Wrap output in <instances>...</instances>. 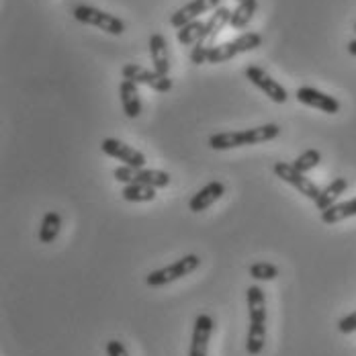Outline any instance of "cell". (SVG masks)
Returning <instances> with one entry per match:
<instances>
[{
    "mask_svg": "<svg viewBox=\"0 0 356 356\" xmlns=\"http://www.w3.org/2000/svg\"><path fill=\"white\" fill-rule=\"evenodd\" d=\"M248 299V336H246V353L258 356L264 350L266 342V295L262 286L252 285L246 291Z\"/></svg>",
    "mask_w": 356,
    "mask_h": 356,
    "instance_id": "6da1fadb",
    "label": "cell"
},
{
    "mask_svg": "<svg viewBox=\"0 0 356 356\" xmlns=\"http://www.w3.org/2000/svg\"><path fill=\"white\" fill-rule=\"evenodd\" d=\"M279 134H281V127L277 123H266V125H258L252 129H242V131H221L209 138V147L215 152H225V149L244 147V145H258V143L277 140Z\"/></svg>",
    "mask_w": 356,
    "mask_h": 356,
    "instance_id": "7a4b0ae2",
    "label": "cell"
},
{
    "mask_svg": "<svg viewBox=\"0 0 356 356\" xmlns=\"http://www.w3.org/2000/svg\"><path fill=\"white\" fill-rule=\"evenodd\" d=\"M229 19H232V10L225 8V6H219V8H215L213 15L209 17V21H205L203 35H201V39L191 49V62L195 66L209 64V54H211V49L217 45L219 33L229 25Z\"/></svg>",
    "mask_w": 356,
    "mask_h": 356,
    "instance_id": "3957f363",
    "label": "cell"
},
{
    "mask_svg": "<svg viewBox=\"0 0 356 356\" xmlns=\"http://www.w3.org/2000/svg\"><path fill=\"white\" fill-rule=\"evenodd\" d=\"M74 19L78 23H84V25H90V27H97L101 31H105L108 35H123L125 33V23L111 15L107 10H101L97 6H88V4H78L74 8Z\"/></svg>",
    "mask_w": 356,
    "mask_h": 356,
    "instance_id": "277c9868",
    "label": "cell"
},
{
    "mask_svg": "<svg viewBox=\"0 0 356 356\" xmlns=\"http://www.w3.org/2000/svg\"><path fill=\"white\" fill-rule=\"evenodd\" d=\"M201 266V258L197 254H186L182 256L180 260H177L175 264L170 266H164L160 270H152L147 277H145V283L147 286H164L175 283L178 279H184L188 277L191 273H195L197 268Z\"/></svg>",
    "mask_w": 356,
    "mask_h": 356,
    "instance_id": "5b68a950",
    "label": "cell"
},
{
    "mask_svg": "<svg viewBox=\"0 0 356 356\" xmlns=\"http://www.w3.org/2000/svg\"><path fill=\"white\" fill-rule=\"evenodd\" d=\"M262 45V37L254 31H246L242 35H238L236 39H229L225 43H219L215 45L209 54V64H223V62H229L232 58L240 56V54H246V51H254Z\"/></svg>",
    "mask_w": 356,
    "mask_h": 356,
    "instance_id": "8992f818",
    "label": "cell"
},
{
    "mask_svg": "<svg viewBox=\"0 0 356 356\" xmlns=\"http://www.w3.org/2000/svg\"><path fill=\"white\" fill-rule=\"evenodd\" d=\"M113 177L117 182L123 184H131V182H140V184H147L154 188H166L172 177L164 170H154V168H131V166H119L115 168Z\"/></svg>",
    "mask_w": 356,
    "mask_h": 356,
    "instance_id": "52a82bcc",
    "label": "cell"
},
{
    "mask_svg": "<svg viewBox=\"0 0 356 356\" xmlns=\"http://www.w3.org/2000/svg\"><path fill=\"white\" fill-rule=\"evenodd\" d=\"M246 78H248L250 82L258 88V90H262L273 103H277V105H285L286 101H289V92H286V88L283 84H279L268 72L264 70V68H260V66H248L246 68Z\"/></svg>",
    "mask_w": 356,
    "mask_h": 356,
    "instance_id": "ba28073f",
    "label": "cell"
},
{
    "mask_svg": "<svg viewBox=\"0 0 356 356\" xmlns=\"http://www.w3.org/2000/svg\"><path fill=\"white\" fill-rule=\"evenodd\" d=\"M121 74H123V80H131L136 84H143V86H147V88H152L156 92L172 90V80L168 76H162L156 70H147L140 64H125Z\"/></svg>",
    "mask_w": 356,
    "mask_h": 356,
    "instance_id": "9c48e42d",
    "label": "cell"
},
{
    "mask_svg": "<svg viewBox=\"0 0 356 356\" xmlns=\"http://www.w3.org/2000/svg\"><path fill=\"white\" fill-rule=\"evenodd\" d=\"M275 175L281 178L283 182L291 184L295 191H299L303 197H307L309 201H314V203L318 201L321 188H318V184L312 182L303 172H299L293 164H289V162H277L275 164Z\"/></svg>",
    "mask_w": 356,
    "mask_h": 356,
    "instance_id": "30bf717a",
    "label": "cell"
},
{
    "mask_svg": "<svg viewBox=\"0 0 356 356\" xmlns=\"http://www.w3.org/2000/svg\"><path fill=\"white\" fill-rule=\"evenodd\" d=\"M101 149H103L107 156H111V158H115V160L123 162V166L145 168V156H143L142 152H138L136 147H131V145L123 143L121 140L107 138V140H103V142H101Z\"/></svg>",
    "mask_w": 356,
    "mask_h": 356,
    "instance_id": "8fae6325",
    "label": "cell"
},
{
    "mask_svg": "<svg viewBox=\"0 0 356 356\" xmlns=\"http://www.w3.org/2000/svg\"><path fill=\"white\" fill-rule=\"evenodd\" d=\"M295 99H297L301 105L320 108L321 113H327V115L340 113V101H338L336 97H330V95L321 92L318 88H314V86H301V88H297Z\"/></svg>",
    "mask_w": 356,
    "mask_h": 356,
    "instance_id": "7c38bea8",
    "label": "cell"
},
{
    "mask_svg": "<svg viewBox=\"0 0 356 356\" xmlns=\"http://www.w3.org/2000/svg\"><path fill=\"white\" fill-rule=\"evenodd\" d=\"M211 334H213V318L209 314H199L193 327L188 356H207Z\"/></svg>",
    "mask_w": 356,
    "mask_h": 356,
    "instance_id": "4fadbf2b",
    "label": "cell"
},
{
    "mask_svg": "<svg viewBox=\"0 0 356 356\" xmlns=\"http://www.w3.org/2000/svg\"><path fill=\"white\" fill-rule=\"evenodd\" d=\"M219 6H221V0H191L188 4L180 6L177 13L170 17V25H172L175 29H180V27H184L186 23L197 21L201 15L209 13V10H215V8H219Z\"/></svg>",
    "mask_w": 356,
    "mask_h": 356,
    "instance_id": "5bb4252c",
    "label": "cell"
},
{
    "mask_svg": "<svg viewBox=\"0 0 356 356\" xmlns=\"http://www.w3.org/2000/svg\"><path fill=\"white\" fill-rule=\"evenodd\" d=\"M223 195H225V184L219 180H213L193 195V199L188 201V209L193 213H201V211L209 209L213 203H217Z\"/></svg>",
    "mask_w": 356,
    "mask_h": 356,
    "instance_id": "9a60e30c",
    "label": "cell"
},
{
    "mask_svg": "<svg viewBox=\"0 0 356 356\" xmlns=\"http://www.w3.org/2000/svg\"><path fill=\"white\" fill-rule=\"evenodd\" d=\"M119 97H121V107L123 113L129 117V119H138L142 115V95L138 90V84L131 82V80H123L121 86H119Z\"/></svg>",
    "mask_w": 356,
    "mask_h": 356,
    "instance_id": "2e32d148",
    "label": "cell"
},
{
    "mask_svg": "<svg viewBox=\"0 0 356 356\" xmlns=\"http://www.w3.org/2000/svg\"><path fill=\"white\" fill-rule=\"evenodd\" d=\"M149 58L154 64V70L162 76H168L170 72V56H168V43L166 37L154 33L149 37Z\"/></svg>",
    "mask_w": 356,
    "mask_h": 356,
    "instance_id": "e0dca14e",
    "label": "cell"
},
{
    "mask_svg": "<svg viewBox=\"0 0 356 356\" xmlns=\"http://www.w3.org/2000/svg\"><path fill=\"white\" fill-rule=\"evenodd\" d=\"M346 188H348V180H346V178H334L327 186L321 188L320 197H318V201H316V207H318L320 211L330 209L332 205H336V201L340 199V195L346 193Z\"/></svg>",
    "mask_w": 356,
    "mask_h": 356,
    "instance_id": "ac0fdd59",
    "label": "cell"
},
{
    "mask_svg": "<svg viewBox=\"0 0 356 356\" xmlns=\"http://www.w3.org/2000/svg\"><path fill=\"white\" fill-rule=\"evenodd\" d=\"M350 217H356V197L350 201H344V203H336L330 209L321 211V221L325 225H336V223L350 219Z\"/></svg>",
    "mask_w": 356,
    "mask_h": 356,
    "instance_id": "d6986e66",
    "label": "cell"
},
{
    "mask_svg": "<svg viewBox=\"0 0 356 356\" xmlns=\"http://www.w3.org/2000/svg\"><path fill=\"white\" fill-rule=\"evenodd\" d=\"M258 10V0H244L236 6V10H232V19H229V27L236 29V31H242L250 21L252 17L256 15Z\"/></svg>",
    "mask_w": 356,
    "mask_h": 356,
    "instance_id": "ffe728a7",
    "label": "cell"
},
{
    "mask_svg": "<svg viewBox=\"0 0 356 356\" xmlns=\"http://www.w3.org/2000/svg\"><path fill=\"white\" fill-rule=\"evenodd\" d=\"M121 197L127 203H149L156 199V188L147 186V184H140V182H131V184L123 186Z\"/></svg>",
    "mask_w": 356,
    "mask_h": 356,
    "instance_id": "44dd1931",
    "label": "cell"
},
{
    "mask_svg": "<svg viewBox=\"0 0 356 356\" xmlns=\"http://www.w3.org/2000/svg\"><path fill=\"white\" fill-rule=\"evenodd\" d=\"M60 227H62V217L56 211H47L41 219V227H39V242L41 244H51L58 236H60Z\"/></svg>",
    "mask_w": 356,
    "mask_h": 356,
    "instance_id": "7402d4cb",
    "label": "cell"
},
{
    "mask_svg": "<svg viewBox=\"0 0 356 356\" xmlns=\"http://www.w3.org/2000/svg\"><path fill=\"white\" fill-rule=\"evenodd\" d=\"M203 31H205V23L201 21V19H197V21H193V23H186L184 27H180L177 31V39L180 45H195L201 35H203Z\"/></svg>",
    "mask_w": 356,
    "mask_h": 356,
    "instance_id": "603a6c76",
    "label": "cell"
},
{
    "mask_svg": "<svg viewBox=\"0 0 356 356\" xmlns=\"http://www.w3.org/2000/svg\"><path fill=\"white\" fill-rule=\"evenodd\" d=\"M321 162V154L318 149H305L303 154H299L291 164L299 170V172H303V175H307L309 170H314V168H318Z\"/></svg>",
    "mask_w": 356,
    "mask_h": 356,
    "instance_id": "cb8c5ba5",
    "label": "cell"
},
{
    "mask_svg": "<svg viewBox=\"0 0 356 356\" xmlns=\"http://www.w3.org/2000/svg\"><path fill=\"white\" fill-rule=\"evenodd\" d=\"M250 277L254 281H275L279 277V268L270 262H256L250 266Z\"/></svg>",
    "mask_w": 356,
    "mask_h": 356,
    "instance_id": "d4e9b609",
    "label": "cell"
},
{
    "mask_svg": "<svg viewBox=\"0 0 356 356\" xmlns=\"http://www.w3.org/2000/svg\"><path fill=\"white\" fill-rule=\"evenodd\" d=\"M338 332L340 334H355L356 332V312L344 316L342 320L338 321Z\"/></svg>",
    "mask_w": 356,
    "mask_h": 356,
    "instance_id": "484cf974",
    "label": "cell"
},
{
    "mask_svg": "<svg viewBox=\"0 0 356 356\" xmlns=\"http://www.w3.org/2000/svg\"><path fill=\"white\" fill-rule=\"evenodd\" d=\"M105 353H107V356H129L127 348L119 340H108L107 346H105Z\"/></svg>",
    "mask_w": 356,
    "mask_h": 356,
    "instance_id": "4316f807",
    "label": "cell"
},
{
    "mask_svg": "<svg viewBox=\"0 0 356 356\" xmlns=\"http://www.w3.org/2000/svg\"><path fill=\"white\" fill-rule=\"evenodd\" d=\"M348 54H350V56H355V58H356V39H353V41L348 43Z\"/></svg>",
    "mask_w": 356,
    "mask_h": 356,
    "instance_id": "83f0119b",
    "label": "cell"
},
{
    "mask_svg": "<svg viewBox=\"0 0 356 356\" xmlns=\"http://www.w3.org/2000/svg\"><path fill=\"white\" fill-rule=\"evenodd\" d=\"M236 2H238V4H240V2H244V0H236Z\"/></svg>",
    "mask_w": 356,
    "mask_h": 356,
    "instance_id": "f1b7e54d",
    "label": "cell"
},
{
    "mask_svg": "<svg viewBox=\"0 0 356 356\" xmlns=\"http://www.w3.org/2000/svg\"><path fill=\"white\" fill-rule=\"evenodd\" d=\"M355 33H356V25H355Z\"/></svg>",
    "mask_w": 356,
    "mask_h": 356,
    "instance_id": "f546056e",
    "label": "cell"
}]
</instances>
